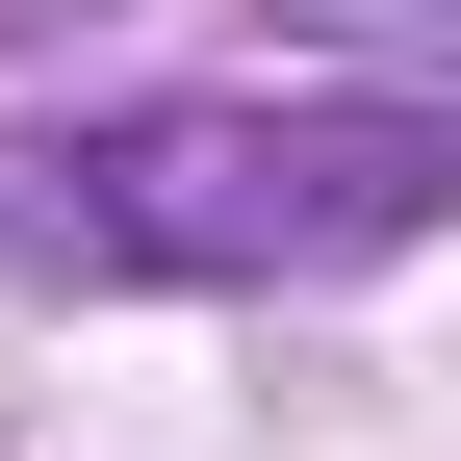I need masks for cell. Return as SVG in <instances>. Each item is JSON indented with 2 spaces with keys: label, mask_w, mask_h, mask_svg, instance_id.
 I'll use <instances>...</instances> for the list:
<instances>
[{
  "label": "cell",
  "mask_w": 461,
  "mask_h": 461,
  "mask_svg": "<svg viewBox=\"0 0 461 461\" xmlns=\"http://www.w3.org/2000/svg\"><path fill=\"white\" fill-rule=\"evenodd\" d=\"M411 230H461L436 77H257V103L0 129V282H359Z\"/></svg>",
  "instance_id": "cell-1"
},
{
  "label": "cell",
  "mask_w": 461,
  "mask_h": 461,
  "mask_svg": "<svg viewBox=\"0 0 461 461\" xmlns=\"http://www.w3.org/2000/svg\"><path fill=\"white\" fill-rule=\"evenodd\" d=\"M333 77H461V0H282Z\"/></svg>",
  "instance_id": "cell-2"
},
{
  "label": "cell",
  "mask_w": 461,
  "mask_h": 461,
  "mask_svg": "<svg viewBox=\"0 0 461 461\" xmlns=\"http://www.w3.org/2000/svg\"><path fill=\"white\" fill-rule=\"evenodd\" d=\"M0 26H77V0H0Z\"/></svg>",
  "instance_id": "cell-3"
}]
</instances>
